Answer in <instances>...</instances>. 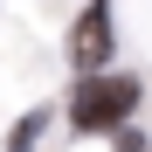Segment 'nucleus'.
<instances>
[{
    "label": "nucleus",
    "mask_w": 152,
    "mask_h": 152,
    "mask_svg": "<svg viewBox=\"0 0 152 152\" xmlns=\"http://www.w3.org/2000/svg\"><path fill=\"white\" fill-rule=\"evenodd\" d=\"M138 104V83L132 76H83L69 97V124L76 132H111V124H124V111Z\"/></svg>",
    "instance_id": "obj_1"
},
{
    "label": "nucleus",
    "mask_w": 152,
    "mask_h": 152,
    "mask_svg": "<svg viewBox=\"0 0 152 152\" xmlns=\"http://www.w3.org/2000/svg\"><path fill=\"white\" fill-rule=\"evenodd\" d=\"M104 56H111V14L104 7H83V21H76V35H69V62L83 76H97Z\"/></svg>",
    "instance_id": "obj_2"
}]
</instances>
